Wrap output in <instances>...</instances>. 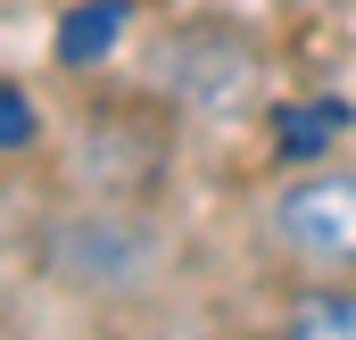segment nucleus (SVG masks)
<instances>
[{
    "label": "nucleus",
    "instance_id": "obj_1",
    "mask_svg": "<svg viewBox=\"0 0 356 340\" xmlns=\"http://www.w3.org/2000/svg\"><path fill=\"white\" fill-rule=\"evenodd\" d=\"M273 233H282V249L315 257V265H356V174L332 167L290 183L273 199Z\"/></svg>",
    "mask_w": 356,
    "mask_h": 340
},
{
    "label": "nucleus",
    "instance_id": "obj_4",
    "mask_svg": "<svg viewBox=\"0 0 356 340\" xmlns=\"http://www.w3.org/2000/svg\"><path fill=\"white\" fill-rule=\"evenodd\" d=\"M124 25H133L124 0H83V8H67V17H58V59H67V67H99V59L124 42Z\"/></svg>",
    "mask_w": 356,
    "mask_h": 340
},
{
    "label": "nucleus",
    "instance_id": "obj_3",
    "mask_svg": "<svg viewBox=\"0 0 356 340\" xmlns=\"http://www.w3.org/2000/svg\"><path fill=\"white\" fill-rule=\"evenodd\" d=\"M340 133H348V100H282V108H273V150H282L290 167L332 158Z\"/></svg>",
    "mask_w": 356,
    "mask_h": 340
},
{
    "label": "nucleus",
    "instance_id": "obj_2",
    "mask_svg": "<svg viewBox=\"0 0 356 340\" xmlns=\"http://www.w3.org/2000/svg\"><path fill=\"white\" fill-rule=\"evenodd\" d=\"M166 84H175L191 108H232V100L249 91V42L216 33V67H207V33H182V42H175V75H166Z\"/></svg>",
    "mask_w": 356,
    "mask_h": 340
},
{
    "label": "nucleus",
    "instance_id": "obj_6",
    "mask_svg": "<svg viewBox=\"0 0 356 340\" xmlns=\"http://www.w3.org/2000/svg\"><path fill=\"white\" fill-rule=\"evenodd\" d=\"M33 133H42V116H33L25 84H8V75H0V150H33Z\"/></svg>",
    "mask_w": 356,
    "mask_h": 340
},
{
    "label": "nucleus",
    "instance_id": "obj_5",
    "mask_svg": "<svg viewBox=\"0 0 356 340\" xmlns=\"http://www.w3.org/2000/svg\"><path fill=\"white\" fill-rule=\"evenodd\" d=\"M290 332L298 340H356V291H307L290 307Z\"/></svg>",
    "mask_w": 356,
    "mask_h": 340
}]
</instances>
